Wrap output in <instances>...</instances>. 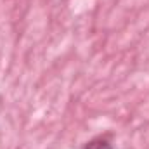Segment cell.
Masks as SVG:
<instances>
[{"label": "cell", "mask_w": 149, "mask_h": 149, "mask_svg": "<svg viewBox=\"0 0 149 149\" xmlns=\"http://www.w3.org/2000/svg\"><path fill=\"white\" fill-rule=\"evenodd\" d=\"M87 149H111V148H109V144L106 141H94V142L88 144Z\"/></svg>", "instance_id": "6da1fadb"}]
</instances>
